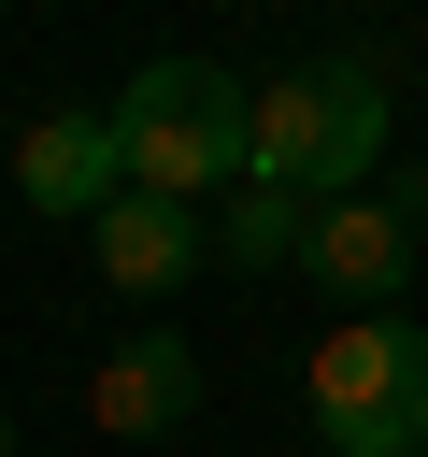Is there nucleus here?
Here are the masks:
<instances>
[{"label": "nucleus", "mask_w": 428, "mask_h": 457, "mask_svg": "<svg viewBox=\"0 0 428 457\" xmlns=\"http://www.w3.org/2000/svg\"><path fill=\"white\" fill-rule=\"evenodd\" d=\"M86 257H100L114 300H171L185 271H214V228H200V200H171V186H114V200L86 214Z\"/></svg>", "instance_id": "nucleus-3"}, {"label": "nucleus", "mask_w": 428, "mask_h": 457, "mask_svg": "<svg viewBox=\"0 0 428 457\" xmlns=\"http://www.w3.org/2000/svg\"><path fill=\"white\" fill-rule=\"evenodd\" d=\"M86 414H100L114 443H157V428H185V414H200V343H171V328L143 314V328H128V343L86 371Z\"/></svg>", "instance_id": "nucleus-6"}, {"label": "nucleus", "mask_w": 428, "mask_h": 457, "mask_svg": "<svg viewBox=\"0 0 428 457\" xmlns=\"http://www.w3.org/2000/svg\"><path fill=\"white\" fill-rule=\"evenodd\" d=\"M314 71H328V171H314V200H342V186H385V143H399V129H385V71H371L357 43H328Z\"/></svg>", "instance_id": "nucleus-8"}, {"label": "nucleus", "mask_w": 428, "mask_h": 457, "mask_svg": "<svg viewBox=\"0 0 428 457\" xmlns=\"http://www.w3.org/2000/svg\"><path fill=\"white\" fill-rule=\"evenodd\" d=\"M0 14H14V0H0Z\"/></svg>", "instance_id": "nucleus-12"}, {"label": "nucleus", "mask_w": 428, "mask_h": 457, "mask_svg": "<svg viewBox=\"0 0 428 457\" xmlns=\"http://www.w3.org/2000/svg\"><path fill=\"white\" fill-rule=\"evenodd\" d=\"M300 257H314V186H271V171H243V186H228V214H214V271L271 286V271H300Z\"/></svg>", "instance_id": "nucleus-7"}, {"label": "nucleus", "mask_w": 428, "mask_h": 457, "mask_svg": "<svg viewBox=\"0 0 428 457\" xmlns=\"http://www.w3.org/2000/svg\"><path fill=\"white\" fill-rule=\"evenodd\" d=\"M0 457H14V400H0Z\"/></svg>", "instance_id": "nucleus-11"}, {"label": "nucleus", "mask_w": 428, "mask_h": 457, "mask_svg": "<svg viewBox=\"0 0 428 457\" xmlns=\"http://www.w3.org/2000/svg\"><path fill=\"white\" fill-rule=\"evenodd\" d=\"M385 200H399V214H414V228H428V171H385Z\"/></svg>", "instance_id": "nucleus-10"}, {"label": "nucleus", "mask_w": 428, "mask_h": 457, "mask_svg": "<svg viewBox=\"0 0 428 457\" xmlns=\"http://www.w3.org/2000/svg\"><path fill=\"white\" fill-rule=\"evenodd\" d=\"M257 171H271V186H314V171H328V71H314V57L257 86Z\"/></svg>", "instance_id": "nucleus-9"}, {"label": "nucleus", "mask_w": 428, "mask_h": 457, "mask_svg": "<svg viewBox=\"0 0 428 457\" xmlns=\"http://www.w3.org/2000/svg\"><path fill=\"white\" fill-rule=\"evenodd\" d=\"M114 143H128V186H171V200H214L257 171V86L214 71V57H143L114 86Z\"/></svg>", "instance_id": "nucleus-1"}, {"label": "nucleus", "mask_w": 428, "mask_h": 457, "mask_svg": "<svg viewBox=\"0 0 428 457\" xmlns=\"http://www.w3.org/2000/svg\"><path fill=\"white\" fill-rule=\"evenodd\" d=\"M14 186H29V214H100L114 186H128V143H114V100L100 114H29L14 129Z\"/></svg>", "instance_id": "nucleus-5"}, {"label": "nucleus", "mask_w": 428, "mask_h": 457, "mask_svg": "<svg viewBox=\"0 0 428 457\" xmlns=\"http://www.w3.org/2000/svg\"><path fill=\"white\" fill-rule=\"evenodd\" d=\"M300 400H314V443L328 457H428V328L399 300L385 314H342L300 357Z\"/></svg>", "instance_id": "nucleus-2"}, {"label": "nucleus", "mask_w": 428, "mask_h": 457, "mask_svg": "<svg viewBox=\"0 0 428 457\" xmlns=\"http://www.w3.org/2000/svg\"><path fill=\"white\" fill-rule=\"evenodd\" d=\"M414 257H428V228H414L385 186H342V200H314V257H300V271H314L342 314H385V300L414 286Z\"/></svg>", "instance_id": "nucleus-4"}]
</instances>
